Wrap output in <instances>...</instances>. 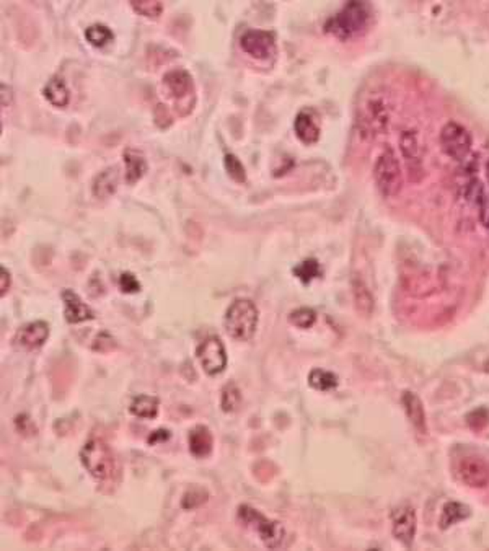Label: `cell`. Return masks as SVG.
<instances>
[{"label":"cell","mask_w":489,"mask_h":551,"mask_svg":"<svg viewBox=\"0 0 489 551\" xmlns=\"http://www.w3.org/2000/svg\"><path fill=\"white\" fill-rule=\"evenodd\" d=\"M293 274H295L298 279L303 282V284H310L312 279H315V277L321 274L320 263H318L316 260H313V258L302 261L300 265L293 267Z\"/></svg>","instance_id":"28"},{"label":"cell","mask_w":489,"mask_h":551,"mask_svg":"<svg viewBox=\"0 0 489 551\" xmlns=\"http://www.w3.org/2000/svg\"><path fill=\"white\" fill-rule=\"evenodd\" d=\"M457 475L463 485L481 490L489 485V463L481 457H463L457 463Z\"/></svg>","instance_id":"8"},{"label":"cell","mask_w":489,"mask_h":551,"mask_svg":"<svg viewBox=\"0 0 489 551\" xmlns=\"http://www.w3.org/2000/svg\"><path fill=\"white\" fill-rule=\"evenodd\" d=\"M43 94L48 98L49 103L57 106V108L67 106L68 100H71V95H68L66 84H64V80L59 79V77H52V79L48 82L46 87L43 89Z\"/></svg>","instance_id":"21"},{"label":"cell","mask_w":489,"mask_h":551,"mask_svg":"<svg viewBox=\"0 0 489 551\" xmlns=\"http://www.w3.org/2000/svg\"><path fill=\"white\" fill-rule=\"evenodd\" d=\"M117 188V168L111 167L106 168L105 172H101L93 182L92 191L95 194V198L106 199L110 198L111 194H115Z\"/></svg>","instance_id":"18"},{"label":"cell","mask_w":489,"mask_h":551,"mask_svg":"<svg viewBox=\"0 0 489 551\" xmlns=\"http://www.w3.org/2000/svg\"><path fill=\"white\" fill-rule=\"evenodd\" d=\"M486 226H489V217H488V221H486Z\"/></svg>","instance_id":"38"},{"label":"cell","mask_w":489,"mask_h":551,"mask_svg":"<svg viewBox=\"0 0 489 551\" xmlns=\"http://www.w3.org/2000/svg\"><path fill=\"white\" fill-rule=\"evenodd\" d=\"M62 302H64V307H66L64 315H66V320L68 321V323L77 325V323H82V321L95 318L93 310L85 304V302H82V299L75 294V292L64 291L62 292Z\"/></svg>","instance_id":"12"},{"label":"cell","mask_w":489,"mask_h":551,"mask_svg":"<svg viewBox=\"0 0 489 551\" xmlns=\"http://www.w3.org/2000/svg\"><path fill=\"white\" fill-rule=\"evenodd\" d=\"M308 383L312 388L320 390V392H330V390L336 388L337 377L333 372L323 369H313L310 375H308Z\"/></svg>","instance_id":"25"},{"label":"cell","mask_w":489,"mask_h":551,"mask_svg":"<svg viewBox=\"0 0 489 551\" xmlns=\"http://www.w3.org/2000/svg\"><path fill=\"white\" fill-rule=\"evenodd\" d=\"M240 46L254 59H269L276 54V40L269 31L248 30L240 38Z\"/></svg>","instance_id":"9"},{"label":"cell","mask_w":489,"mask_h":551,"mask_svg":"<svg viewBox=\"0 0 489 551\" xmlns=\"http://www.w3.org/2000/svg\"><path fill=\"white\" fill-rule=\"evenodd\" d=\"M170 439V431L168 429H156L155 432H152L149 439H147V442L150 443V446H154V443H160V442H165Z\"/></svg>","instance_id":"35"},{"label":"cell","mask_w":489,"mask_h":551,"mask_svg":"<svg viewBox=\"0 0 489 551\" xmlns=\"http://www.w3.org/2000/svg\"><path fill=\"white\" fill-rule=\"evenodd\" d=\"M469 517V507L462 504V502H447L442 509L440 515V529H448L458 522H462Z\"/></svg>","instance_id":"23"},{"label":"cell","mask_w":489,"mask_h":551,"mask_svg":"<svg viewBox=\"0 0 489 551\" xmlns=\"http://www.w3.org/2000/svg\"><path fill=\"white\" fill-rule=\"evenodd\" d=\"M159 398L149 397V395H140V397L132 399L129 411L137 418L154 419L156 418V414H159Z\"/></svg>","instance_id":"22"},{"label":"cell","mask_w":489,"mask_h":551,"mask_svg":"<svg viewBox=\"0 0 489 551\" xmlns=\"http://www.w3.org/2000/svg\"><path fill=\"white\" fill-rule=\"evenodd\" d=\"M374 179L384 198H395L403 188V173L396 154L386 147L374 165Z\"/></svg>","instance_id":"5"},{"label":"cell","mask_w":489,"mask_h":551,"mask_svg":"<svg viewBox=\"0 0 489 551\" xmlns=\"http://www.w3.org/2000/svg\"><path fill=\"white\" fill-rule=\"evenodd\" d=\"M15 427H17V431L22 432L23 436H33V434H36V427H34L33 421L27 414H20V416L15 418Z\"/></svg>","instance_id":"34"},{"label":"cell","mask_w":489,"mask_h":551,"mask_svg":"<svg viewBox=\"0 0 489 551\" xmlns=\"http://www.w3.org/2000/svg\"><path fill=\"white\" fill-rule=\"evenodd\" d=\"M352 294H354L356 309L364 315H370L374 310V297H372L370 291L367 289V286L360 279H354L352 282Z\"/></svg>","instance_id":"24"},{"label":"cell","mask_w":489,"mask_h":551,"mask_svg":"<svg viewBox=\"0 0 489 551\" xmlns=\"http://www.w3.org/2000/svg\"><path fill=\"white\" fill-rule=\"evenodd\" d=\"M238 519L242 520L248 529L256 531L264 546H268L269 550H277L284 545V538H286L284 527L276 520L268 519V517L263 515L259 510L243 504L238 507Z\"/></svg>","instance_id":"4"},{"label":"cell","mask_w":489,"mask_h":551,"mask_svg":"<svg viewBox=\"0 0 489 551\" xmlns=\"http://www.w3.org/2000/svg\"><path fill=\"white\" fill-rule=\"evenodd\" d=\"M225 330L237 341H249L258 326V309L249 299H237L225 311Z\"/></svg>","instance_id":"3"},{"label":"cell","mask_w":489,"mask_h":551,"mask_svg":"<svg viewBox=\"0 0 489 551\" xmlns=\"http://www.w3.org/2000/svg\"><path fill=\"white\" fill-rule=\"evenodd\" d=\"M440 147L447 157L463 162L472 150V135L462 124L450 121L440 131Z\"/></svg>","instance_id":"6"},{"label":"cell","mask_w":489,"mask_h":551,"mask_svg":"<svg viewBox=\"0 0 489 551\" xmlns=\"http://www.w3.org/2000/svg\"><path fill=\"white\" fill-rule=\"evenodd\" d=\"M49 336V325L46 321H31L23 325L13 336V343L23 349H38L46 343Z\"/></svg>","instance_id":"11"},{"label":"cell","mask_w":489,"mask_h":551,"mask_svg":"<svg viewBox=\"0 0 489 551\" xmlns=\"http://www.w3.org/2000/svg\"><path fill=\"white\" fill-rule=\"evenodd\" d=\"M400 149L403 157L406 159V162L409 165V170H413V165L416 163L418 167H421V147L418 142V135H416L414 131H404L401 134L400 139Z\"/></svg>","instance_id":"20"},{"label":"cell","mask_w":489,"mask_h":551,"mask_svg":"<svg viewBox=\"0 0 489 551\" xmlns=\"http://www.w3.org/2000/svg\"><path fill=\"white\" fill-rule=\"evenodd\" d=\"M163 85L173 98H183V96L189 94L193 82H191V75L188 72L183 69H175L166 72L163 75Z\"/></svg>","instance_id":"16"},{"label":"cell","mask_w":489,"mask_h":551,"mask_svg":"<svg viewBox=\"0 0 489 551\" xmlns=\"http://www.w3.org/2000/svg\"><path fill=\"white\" fill-rule=\"evenodd\" d=\"M8 287H10V272L5 270V267H2V270H0V295H5V292L8 291Z\"/></svg>","instance_id":"36"},{"label":"cell","mask_w":489,"mask_h":551,"mask_svg":"<svg viewBox=\"0 0 489 551\" xmlns=\"http://www.w3.org/2000/svg\"><path fill=\"white\" fill-rule=\"evenodd\" d=\"M372 20V8L365 2H349L325 23V31L347 41L364 35Z\"/></svg>","instance_id":"1"},{"label":"cell","mask_w":489,"mask_h":551,"mask_svg":"<svg viewBox=\"0 0 489 551\" xmlns=\"http://www.w3.org/2000/svg\"><path fill=\"white\" fill-rule=\"evenodd\" d=\"M242 402V393L237 385L230 382L222 388V397H220V406H222L224 413H233L235 409L240 406Z\"/></svg>","instance_id":"26"},{"label":"cell","mask_w":489,"mask_h":551,"mask_svg":"<svg viewBox=\"0 0 489 551\" xmlns=\"http://www.w3.org/2000/svg\"><path fill=\"white\" fill-rule=\"evenodd\" d=\"M386 118H388V116H386V113H385L384 105H381L380 101H370V103L367 105L360 123H362V126H364L365 131L372 133V131L384 129V126H386Z\"/></svg>","instance_id":"19"},{"label":"cell","mask_w":489,"mask_h":551,"mask_svg":"<svg viewBox=\"0 0 489 551\" xmlns=\"http://www.w3.org/2000/svg\"><path fill=\"white\" fill-rule=\"evenodd\" d=\"M85 38L92 46L103 47L110 41H112V38L115 36H112V31L110 28L105 25H92L85 30Z\"/></svg>","instance_id":"27"},{"label":"cell","mask_w":489,"mask_h":551,"mask_svg":"<svg viewBox=\"0 0 489 551\" xmlns=\"http://www.w3.org/2000/svg\"><path fill=\"white\" fill-rule=\"evenodd\" d=\"M119 287L124 294H136L140 291V284L137 281V277L131 272H122L119 277Z\"/></svg>","instance_id":"33"},{"label":"cell","mask_w":489,"mask_h":551,"mask_svg":"<svg viewBox=\"0 0 489 551\" xmlns=\"http://www.w3.org/2000/svg\"><path fill=\"white\" fill-rule=\"evenodd\" d=\"M416 529H418V519L413 507L406 504L395 507L391 512V531L395 538L404 546H411L416 536Z\"/></svg>","instance_id":"10"},{"label":"cell","mask_w":489,"mask_h":551,"mask_svg":"<svg viewBox=\"0 0 489 551\" xmlns=\"http://www.w3.org/2000/svg\"><path fill=\"white\" fill-rule=\"evenodd\" d=\"M189 452L193 453L196 458H204L212 452V434H210L209 427L205 426H196L191 429L189 436Z\"/></svg>","instance_id":"15"},{"label":"cell","mask_w":489,"mask_h":551,"mask_svg":"<svg viewBox=\"0 0 489 551\" xmlns=\"http://www.w3.org/2000/svg\"><path fill=\"white\" fill-rule=\"evenodd\" d=\"M225 168H227V172L230 175V178L233 179V182L237 183H245L247 182V173H245V167L242 165V162L235 157L233 154H227L225 155Z\"/></svg>","instance_id":"31"},{"label":"cell","mask_w":489,"mask_h":551,"mask_svg":"<svg viewBox=\"0 0 489 551\" xmlns=\"http://www.w3.org/2000/svg\"><path fill=\"white\" fill-rule=\"evenodd\" d=\"M82 465L93 480L106 481L116 473V458L112 448L101 437H92L80 450Z\"/></svg>","instance_id":"2"},{"label":"cell","mask_w":489,"mask_h":551,"mask_svg":"<svg viewBox=\"0 0 489 551\" xmlns=\"http://www.w3.org/2000/svg\"><path fill=\"white\" fill-rule=\"evenodd\" d=\"M205 501H207V492L204 490H199V487H194V490H189L186 492L181 506H183L184 509H196V507L203 506Z\"/></svg>","instance_id":"32"},{"label":"cell","mask_w":489,"mask_h":551,"mask_svg":"<svg viewBox=\"0 0 489 551\" xmlns=\"http://www.w3.org/2000/svg\"><path fill=\"white\" fill-rule=\"evenodd\" d=\"M122 157H124L126 163V183L134 184L139 182L147 172V162L144 154H142L140 150L127 149Z\"/></svg>","instance_id":"17"},{"label":"cell","mask_w":489,"mask_h":551,"mask_svg":"<svg viewBox=\"0 0 489 551\" xmlns=\"http://www.w3.org/2000/svg\"><path fill=\"white\" fill-rule=\"evenodd\" d=\"M131 7L147 18H159L163 12V3L156 0H137V2H131Z\"/></svg>","instance_id":"29"},{"label":"cell","mask_w":489,"mask_h":551,"mask_svg":"<svg viewBox=\"0 0 489 551\" xmlns=\"http://www.w3.org/2000/svg\"><path fill=\"white\" fill-rule=\"evenodd\" d=\"M401 402H403L406 416H408L411 426H413L414 431L421 434V436H425V434H428V423H425V413H424L423 402H421L418 395L411 393V392H404Z\"/></svg>","instance_id":"13"},{"label":"cell","mask_w":489,"mask_h":551,"mask_svg":"<svg viewBox=\"0 0 489 551\" xmlns=\"http://www.w3.org/2000/svg\"><path fill=\"white\" fill-rule=\"evenodd\" d=\"M289 321L297 328H310V326L316 321V314L312 309H307V307H300V309L291 311L289 315Z\"/></svg>","instance_id":"30"},{"label":"cell","mask_w":489,"mask_h":551,"mask_svg":"<svg viewBox=\"0 0 489 551\" xmlns=\"http://www.w3.org/2000/svg\"><path fill=\"white\" fill-rule=\"evenodd\" d=\"M293 129H295V135L303 144H315L320 139V128H318L316 121L310 111H300L297 115L295 121H293Z\"/></svg>","instance_id":"14"},{"label":"cell","mask_w":489,"mask_h":551,"mask_svg":"<svg viewBox=\"0 0 489 551\" xmlns=\"http://www.w3.org/2000/svg\"><path fill=\"white\" fill-rule=\"evenodd\" d=\"M199 364L203 365L204 372L207 375H219L227 367V354L225 348L217 336H210L198 346L196 351Z\"/></svg>","instance_id":"7"},{"label":"cell","mask_w":489,"mask_h":551,"mask_svg":"<svg viewBox=\"0 0 489 551\" xmlns=\"http://www.w3.org/2000/svg\"><path fill=\"white\" fill-rule=\"evenodd\" d=\"M488 178H489V163H488Z\"/></svg>","instance_id":"37"}]
</instances>
